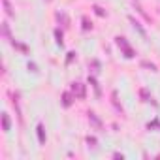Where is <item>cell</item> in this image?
I'll use <instances>...</instances> for the list:
<instances>
[{"instance_id": "cell-1", "label": "cell", "mask_w": 160, "mask_h": 160, "mask_svg": "<svg viewBox=\"0 0 160 160\" xmlns=\"http://www.w3.org/2000/svg\"><path fill=\"white\" fill-rule=\"evenodd\" d=\"M115 43L122 49V53H124V57L126 58H134L136 57V53H134V49L128 45V42H126V38H122V36H117L115 38Z\"/></svg>"}, {"instance_id": "cell-2", "label": "cell", "mask_w": 160, "mask_h": 160, "mask_svg": "<svg viewBox=\"0 0 160 160\" xmlns=\"http://www.w3.org/2000/svg\"><path fill=\"white\" fill-rule=\"evenodd\" d=\"M72 92H73V96H77V98H85V96H87L85 85L79 83V81H73V83H72Z\"/></svg>"}, {"instance_id": "cell-3", "label": "cell", "mask_w": 160, "mask_h": 160, "mask_svg": "<svg viewBox=\"0 0 160 160\" xmlns=\"http://www.w3.org/2000/svg\"><path fill=\"white\" fill-rule=\"evenodd\" d=\"M89 122H91L96 130H102V121L98 119V115H96V113H92V111L89 113Z\"/></svg>"}, {"instance_id": "cell-4", "label": "cell", "mask_w": 160, "mask_h": 160, "mask_svg": "<svg viewBox=\"0 0 160 160\" xmlns=\"http://www.w3.org/2000/svg\"><path fill=\"white\" fill-rule=\"evenodd\" d=\"M57 21L58 23H62V27H70V19H68V15L66 13H62V12H57Z\"/></svg>"}, {"instance_id": "cell-5", "label": "cell", "mask_w": 160, "mask_h": 160, "mask_svg": "<svg viewBox=\"0 0 160 160\" xmlns=\"http://www.w3.org/2000/svg\"><path fill=\"white\" fill-rule=\"evenodd\" d=\"M72 104H73V92H72V94H70V92H64V94H62V106H64V108H70Z\"/></svg>"}, {"instance_id": "cell-6", "label": "cell", "mask_w": 160, "mask_h": 160, "mask_svg": "<svg viewBox=\"0 0 160 160\" xmlns=\"http://www.w3.org/2000/svg\"><path fill=\"white\" fill-rule=\"evenodd\" d=\"M36 132H38V141L43 145V143H45V128H43V124H38Z\"/></svg>"}, {"instance_id": "cell-7", "label": "cell", "mask_w": 160, "mask_h": 160, "mask_svg": "<svg viewBox=\"0 0 160 160\" xmlns=\"http://www.w3.org/2000/svg\"><path fill=\"white\" fill-rule=\"evenodd\" d=\"M111 98H113V106L117 108V111H121V113H122V106L119 104V94H117V91H113V92H111Z\"/></svg>"}, {"instance_id": "cell-8", "label": "cell", "mask_w": 160, "mask_h": 160, "mask_svg": "<svg viewBox=\"0 0 160 160\" xmlns=\"http://www.w3.org/2000/svg\"><path fill=\"white\" fill-rule=\"evenodd\" d=\"M2 130L10 132V117H8V113H2Z\"/></svg>"}, {"instance_id": "cell-9", "label": "cell", "mask_w": 160, "mask_h": 160, "mask_svg": "<svg viewBox=\"0 0 160 160\" xmlns=\"http://www.w3.org/2000/svg\"><path fill=\"white\" fill-rule=\"evenodd\" d=\"M130 23H132V25H134V28H136V30H138V32H139V34H141V36H145V30H143V28H141V25H139V23H138V21H136V19H134V17H130Z\"/></svg>"}, {"instance_id": "cell-10", "label": "cell", "mask_w": 160, "mask_h": 160, "mask_svg": "<svg viewBox=\"0 0 160 160\" xmlns=\"http://www.w3.org/2000/svg\"><path fill=\"white\" fill-rule=\"evenodd\" d=\"M89 83L94 87V91H96V96H100V85H98V81H96L94 77H89Z\"/></svg>"}, {"instance_id": "cell-11", "label": "cell", "mask_w": 160, "mask_h": 160, "mask_svg": "<svg viewBox=\"0 0 160 160\" xmlns=\"http://www.w3.org/2000/svg\"><path fill=\"white\" fill-rule=\"evenodd\" d=\"M141 66H143V68H149L151 72H158V70H156V66H154L152 62H149V60H141Z\"/></svg>"}, {"instance_id": "cell-12", "label": "cell", "mask_w": 160, "mask_h": 160, "mask_svg": "<svg viewBox=\"0 0 160 160\" xmlns=\"http://www.w3.org/2000/svg\"><path fill=\"white\" fill-rule=\"evenodd\" d=\"M139 96L143 98V102H151V94H149L147 89H141V91H139Z\"/></svg>"}, {"instance_id": "cell-13", "label": "cell", "mask_w": 160, "mask_h": 160, "mask_svg": "<svg viewBox=\"0 0 160 160\" xmlns=\"http://www.w3.org/2000/svg\"><path fill=\"white\" fill-rule=\"evenodd\" d=\"M2 4H4V10H6V13H8V15L12 17V15H13V10H12V4L8 2V0H2Z\"/></svg>"}, {"instance_id": "cell-14", "label": "cell", "mask_w": 160, "mask_h": 160, "mask_svg": "<svg viewBox=\"0 0 160 160\" xmlns=\"http://www.w3.org/2000/svg\"><path fill=\"white\" fill-rule=\"evenodd\" d=\"M55 38H57V43H58V45H60V47H62V43H64V42H62V32H60V30H58V28H57V30H55Z\"/></svg>"}, {"instance_id": "cell-15", "label": "cell", "mask_w": 160, "mask_h": 160, "mask_svg": "<svg viewBox=\"0 0 160 160\" xmlns=\"http://www.w3.org/2000/svg\"><path fill=\"white\" fill-rule=\"evenodd\" d=\"M91 28H92V23L87 17H83V30H91Z\"/></svg>"}, {"instance_id": "cell-16", "label": "cell", "mask_w": 160, "mask_h": 160, "mask_svg": "<svg viewBox=\"0 0 160 160\" xmlns=\"http://www.w3.org/2000/svg\"><path fill=\"white\" fill-rule=\"evenodd\" d=\"M94 12H96V13H98L100 17H106V12H104V10H102L100 6H94Z\"/></svg>"}, {"instance_id": "cell-17", "label": "cell", "mask_w": 160, "mask_h": 160, "mask_svg": "<svg viewBox=\"0 0 160 160\" xmlns=\"http://www.w3.org/2000/svg\"><path fill=\"white\" fill-rule=\"evenodd\" d=\"M73 58H75V53H73V51H70V53H68V57H66V64H70Z\"/></svg>"}, {"instance_id": "cell-18", "label": "cell", "mask_w": 160, "mask_h": 160, "mask_svg": "<svg viewBox=\"0 0 160 160\" xmlns=\"http://www.w3.org/2000/svg\"><path fill=\"white\" fill-rule=\"evenodd\" d=\"M158 124H160L158 121H152V122H149V124H147V128H149V130H151V128L154 130V128H158Z\"/></svg>"}, {"instance_id": "cell-19", "label": "cell", "mask_w": 160, "mask_h": 160, "mask_svg": "<svg viewBox=\"0 0 160 160\" xmlns=\"http://www.w3.org/2000/svg\"><path fill=\"white\" fill-rule=\"evenodd\" d=\"M87 143L92 145V147H96V138H91V136H89V138H87Z\"/></svg>"}, {"instance_id": "cell-20", "label": "cell", "mask_w": 160, "mask_h": 160, "mask_svg": "<svg viewBox=\"0 0 160 160\" xmlns=\"http://www.w3.org/2000/svg\"><path fill=\"white\" fill-rule=\"evenodd\" d=\"M28 70H32V72H38V68H36V64H32V62H28Z\"/></svg>"}]
</instances>
